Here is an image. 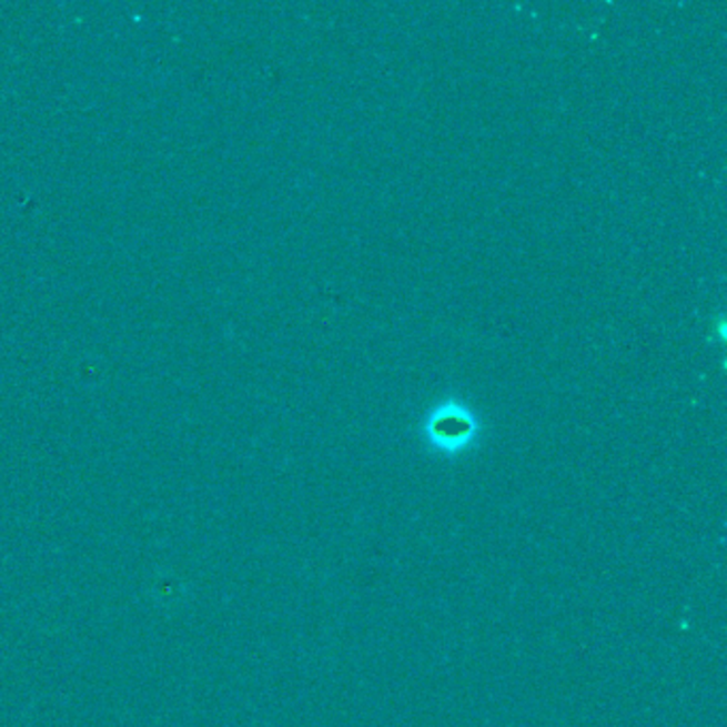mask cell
I'll use <instances>...</instances> for the list:
<instances>
[{
	"label": "cell",
	"instance_id": "6da1fadb",
	"mask_svg": "<svg viewBox=\"0 0 727 727\" xmlns=\"http://www.w3.org/2000/svg\"><path fill=\"white\" fill-rule=\"evenodd\" d=\"M430 440L437 448L457 453L461 448L469 446L472 440L478 433V421L474 412H469L465 405L451 404L440 405L427 423Z\"/></svg>",
	"mask_w": 727,
	"mask_h": 727
}]
</instances>
